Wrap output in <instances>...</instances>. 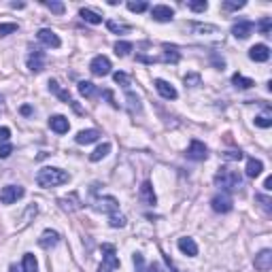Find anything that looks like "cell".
Instances as JSON below:
<instances>
[{
  "label": "cell",
  "mask_w": 272,
  "mask_h": 272,
  "mask_svg": "<svg viewBox=\"0 0 272 272\" xmlns=\"http://www.w3.org/2000/svg\"><path fill=\"white\" fill-rule=\"evenodd\" d=\"M24 187H19V185H6V187L0 189V202L2 204H13L17 202L19 198H24Z\"/></svg>",
  "instance_id": "3"
},
{
  "label": "cell",
  "mask_w": 272,
  "mask_h": 272,
  "mask_svg": "<svg viewBox=\"0 0 272 272\" xmlns=\"http://www.w3.org/2000/svg\"><path fill=\"white\" fill-rule=\"evenodd\" d=\"M253 21H247V19H240V21H236V24L232 26V34L236 39H249L251 37V32H253Z\"/></svg>",
  "instance_id": "11"
},
{
  "label": "cell",
  "mask_w": 272,
  "mask_h": 272,
  "mask_svg": "<svg viewBox=\"0 0 272 272\" xmlns=\"http://www.w3.org/2000/svg\"><path fill=\"white\" fill-rule=\"evenodd\" d=\"M98 138H100V132L94 130V128H90V130H81L75 136V140L79 142V145H90V142H96Z\"/></svg>",
  "instance_id": "21"
},
{
  "label": "cell",
  "mask_w": 272,
  "mask_h": 272,
  "mask_svg": "<svg viewBox=\"0 0 272 272\" xmlns=\"http://www.w3.org/2000/svg\"><path fill=\"white\" fill-rule=\"evenodd\" d=\"M211 206H213V211H215V213H230V211H232V206H234V202H232L230 194L221 191V194L213 196V200H211Z\"/></svg>",
  "instance_id": "6"
},
{
  "label": "cell",
  "mask_w": 272,
  "mask_h": 272,
  "mask_svg": "<svg viewBox=\"0 0 272 272\" xmlns=\"http://www.w3.org/2000/svg\"><path fill=\"white\" fill-rule=\"evenodd\" d=\"M249 58H251L253 62H268L270 49L266 45H253L251 49H249Z\"/></svg>",
  "instance_id": "18"
},
{
  "label": "cell",
  "mask_w": 272,
  "mask_h": 272,
  "mask_svg": "<svg viewBox=\"0 0 272 272\" xmlns=\"http://www.w3.org/2000/svg\"><path fill=\"white\" fill-rule=\"evenodd\" d=\"M257 202H260V204L264 206V211H266V213L272 211V206H270V198H266V196H257Z\"/></svg>",
  "instance_id": "45"
},
{
  "label": "cell",
  "mask_w": 272,
  "mask_h": 272,
  "mask_svg": "<svg viewBox=\"0 0 272 272\" xmlns=\"http://www.w3.org/2000/svg\"><path fill=\"white\" fill-rule=\"evenodd\" d=\"M134 264H136V268H138L136 272H164V268L157 262L147 264V266H145V260H142L140 253H134Z\"/></svg>",
  "instance_id": "19"
},
{
  "label": "cell",
  "mask_w": 272,
  "mask_h": 272,
  "mask_svg": "<svg viewBox=\"0 0 272 272\" xmlns=\"http://www.w3.org/2000/svg\"><path fill=\"white\" fill-rule=\"evenodd\" d=\"M257 28H260L262 34H266V37H268V34H270V28H272V17H264Z\"/></svg>",
  "instance_id": "42"
},
{
  "label": "cell",
  "mask_w": 272,
  "mask_h": 272,
  "mask_svg": "<svg viewBox=\"0 0 272 272\" xmlns=\"http://www.w3.org/2000/svg\"><path fill=\"white\" fill-rule=\"evenodd\" d=\"M79 94L85 96V98H91V96L98 94V90H96V85L91 81H81V83H79Z\"/></svg>",
  "instance_id": "28"
},
{
  "label": "cell",
  "mask_w": 272,
  "mask_h": 272,
  "mask_svg": "<svg viewBox=\"0 0 272 272\" xmlns=\"http://www.w3.org/2000/svg\"><path fill=\"white\" fill-rule=\"evenodd\" d=\"M262 170H264V164L260 160H255V157H251V160H247V177H260L262 175Z\"/></svg>",
  "instance_id": "23"
},
{
  "label": "cell",
  "mask_w": 272,
  "mask_h": 272,
  "mask_svg": "<svg viewBox=\"0 0 272 272\" xmlns=\"http://www.w3.org/2000/svg\"><path fill=\"white\" fill-rule=\"evenodd\" d=\"M58 242H60V234L55 230H45L41 234V238H39V245L43 249H51V247L58 245Z\"/></svg>",
  "instance_id": "17"
},
{
  "label": "cell",
  "mask_w": 272,
  "mask_h": 272,
  "mask_svg": "<svg viewBox=\"0 0 272 272\" xmlns=\"http://www.w3.org/2000/svg\"><path fill=\"white\" fill-rule=\"evenodd\" d=\"M155 90H157V94H160L162 98H166V100H175L179 94H177V90L170 85L168 81H164V79H155Z\"/></svg>",
  "instance_id": "15"
},
{
  "label": "cell",
  "mask_w": 272,
  "mask_h": 272,
  "mask_svg": "<svg viewBox=\"0 0 272 272\" xmlns=\"http://www.w3.org/2000/svg\"><path fill=\"white\" fill-rule=\"evenodd\" d=\"M9 272H24V270H21L19 266H15V264H13V266L9 268Z\"/></svg>",
  "instance_id": "52"
},
{
  "label": "cell",
  "mask_w": 272,
  "mask_h": 272,
  "mask_svg": "<svg viewBox=\"0 0 272 272\" xmlns=\"http://www.w3.org/2000/svg\"><path fill=\"white\" fill-rule=\"evenodd\" d=\"M58 204H60V209L66 211V213H75L79 209H83V202H81V198H79L77 191H70L68 196H62L58 200Z\"/></svg>",
  "instance_id": "5"
},
{
  "label": "cell",
  "mask_w": 272,
  "mask_h": 272,
  "mask_svg": "<svg viewBox=\"0 0 272 272\" xmlns=\"http://www.w3.org/2000/svg\"><path fill=\"white\" fill-rule=\"evenodd\" d=\"M58 96H60V98H62L66 104H73V98H70V94H68L66 90H60V91H58Z\"/></svg>",
  "instance_id": "47"
},
{
  "label": "cell",
  "mask_w": 272,
  "mask_h": 272,
  "mask_svg": "<svg viewBox=\"0 0 272 272\" xmlns=\"http://www.w3.org/2000/svg\"><path fill=\"white\" fill-rule=\"evenodd\" d=\"M0 102H2V98H0Z\"/></svg>",
  "instance_id": "55"
},
{
  "label": "cell",
  "mask_w": 272,
  "mask_h": 272,
  "mask_svg": "<svg viewBox=\"0 0 272 272\" xmlns=\"http://www.w3.org/2000/svg\"><path fill=\"white\" fill-rule=\"evenodd\" d=\"M242 6H245V2H242V0H238V2H232V0L224 2V9H226V11H238V9H242Z\"/></svg>",
  "instance_id": "43"
},
{
  "label": "cell",
  "mask_w": 272,
  "mask_h": 272,
  "mask_svg": "<svg viewBox=\"0 0 272 272\" xmlns=\"http://www.w3.org/2000/svg\"><path fill=\"white\" fill-rule=\"evenodd\" d=\"M9 136H11V130H9V128H0V142H2V145H4L6 140H9Z\"/></svg>",
  "instance_id": "46"
},
{
  "label": "cell",
  "mask_w": 272,
  "mask_h": 272,
  "mask_svg": "<svg viewBox=\"0 0 272 272\" xmlns=\"http://www.w3.org/2000/svg\"><path fill=\"white\" fill-rule=\"evenodd\" d=\"M187 6L194 13H204L209 9V2H206V0H191V2H187Z\"/></svg>",
  "instance_id": "32"
},
{
  "label": "cell",
  "mask_w": 272,
  "mask_h": 272,
  "mask_svg": "<svg viewBox=\"0 0 272 272\" xmlns=\"http://www.w3.org/2000/svg\"><path fill=\"white\" fill-rule=\"evenodd\" d=\"M162 62H173V64H177L179 60H181V55H179V51H177V47H170V45H164V55L160 58Z\"/></svg>",
  "instance_id": "26"
},
{
  "label": "cell",
  "mask_w": 272,
  "mask_h": 272,
  "mask_svg": "<svg viewBox=\"0 0 272 272\" xmlns=\"http://www.w3.org/2000/svg\"><path fill=\"white\" fill-rule=\"evenodd\" d=\"M45 6H47V9L51 11V13H58V15H62V13L66 11V6H64L62 2H55V0H47Z\"/></svg>",
  "instance_id": "37"
},
{
  "label": "cell",
  "mask_w": 272,
  "mask_h": 272,
  "mask_svg": "<svg viewBox=\"0 0 272 272\" xmlns=\"http://www.w3.org/2000/svg\"><path fill=\"white\" fill-rule=\"evenodd\" d=\"M21 115H32V106H30V104H24V106H21Z\"/></svg>",
  "instance_id": "50"
},
{
  "label": "cell",
  "mask_w": 272,
  "mask_h": 272,
  "mask_svg": "<svg viewBox=\"0 0 272 272\" xmlns=\"http://www.w3.org/2000/svg\"><path fill=\"white\" fill-rule=\"evenodd\" d=\"M109 151H111V145H109V142H102V145L96 147L94 151L90 153V160H91V162H100V160H102V157L109 155Z\"/></svg>",
  "instance_id": "24"
},
{
  "label": "cell",
  "mask_w": 272,
  "mask_h": 272,
  "mask_svg": "<svg viewBox=\"0 0 272 272\" xmlns=\"http://www.w3.org/2000/svg\"><path fill=\"white\" fill-rule=\"evenodd\" d=\"M272 268V251L270 249H264L255 255V270L257 272H270Z\"/></svg>",
  "instance_id": "13"
},
{
  "label": "cell",
  "mask_w": 272,
  "mask_h": 272,
  "mask_svg": "<svg viewBox=\"0 0 272 272\" xmlns=\"http://www.w3.org/2000/svg\"><path fill=\"white\" fill-rule=\"evenodd\" d=\"M79 15H81V19L88 21V24H94V26L102 24V17H100L98 13H94L91 9H81V11H79Z\"/></svg>",
  "instance_id": "27"
},
{
  "label": "cell",
  "mask_w": 272,
  "mask_h": 272,
  "mask_svg": "<svg viewBox=\"0 0 272 272\" xmlns=\"http://www.w3.org/2000/svg\"><path fill=\"white\" fill-rule=\"evenodd\" d=\"M90 70H91V75H96V77H106L111 73V60L106 58V55H96V58L90 62Z\"/></svg>",
  "instance_id": "4"
},
{
  "label": "cell",
  "mask_w": 272,
  "mask_h": 272,
  "mask_svg": "<svg viewBox=\"0 0 272 272\" xmlns=\"http://www.w3.org/2000/svg\"><path fill=\"white\" fill-rule=\"evenodd\" d=\"M102 264L106 268H111V270H115L119 268V257H117V251H115V247L113 245H102Z\"/></svg>",
  "instance_id": "12"
},
{
  "label": "cell",
  "mask_w": 272,
  "mask_h": 272,
  "mask_svg": "<svg viewBox=\"0 0 272 272\" xmlns=\"http://www.w3.org/2000/svg\"><path fill=\"white\" fill-rule=\"evenodd\" d=\"M21 270H24V272H39V262H37V257H34L32 253H26V255H24Z\"/></svg>",
  "instance_id": "25"
},
{
  "label": "cell",
  "mask_w": 272,
  "mask_h": 272,
  "mask_svg": "<svg viewBox=\"0 0 272 272\" xmlns=\"http://www.w3.org/2000/svg\"><path fill=\"white\" fill-rule=\"evenodd\" d=\"M106 28H109L111 32H115V34L130 32V26H128V24H121V21H115V19H109V21H106Z\"/></svg>",
  "instance_id": "30"
},
{
  "label": "cell",
  "mask_w": 272,
  "mask_h": 272,
  "mask_svg": "<svg viewBox=\"0 0 272 272\" xmlns=\"http://www.w3.org/2000/svg\"><path fill=\"white\" fill-rule=\"evenodd\" d=\"M132 49H134V47H132V43H128V41H117V43H115V53L121 55V58L130 53Z\"/></svg>",
  "instance_id": "31"
},
{
  "label": "cell",
  "mask_w": 272,
  "mask_h": 272,
  "mask_svg": "<svg viewBox=\"0 0 272 272\" xmlns=\"http://www.w3.org/2000/svg\"><path fill=\"white\" fill-rule=\"evenodd\" d=\"M128 9H130L132 13H142V11H147V9H149V4L145 2V0H138V2L130 0V2H128Z\"/></svg>",
  "instance_id": "35"
},
{
  "label": "cell",
  "mask_w": 272,
  "mask_h": 272,
  "mask_svg": "<svg viewBox=\"0 0 272 272\" xmlns=\"http://www.w3.org/2000/svg\"><path fill=\"white\" fill-rule=\"evenodd\" d=\"M179 249H181V253L189 255V257H196L198 255V245L194 238H189V236H185V238H179Z\"/></svg>",
  "instance_id": "20"
},
{
  "label": "cell",
  "mask_w": 272,
  "mask_h": 272,
  "mask_svg": "<svg viewBox=\"0 0 272 272\" xmlns=\"http://www.w3.org/2000/svg\"><path fill=\"white\" fill-rule=\"evenodd\" d=\"M128 102H130V109L134 111H140V98L134 94V91H128Z\"/></svg>",
  "instance_id": "39"
},
{
  "label": "cell",
  "mask_w": 272,
  "mask_h": 272,
  "mask_svg": "<svg viewBox=\"0 0 272 272\" xmlns=\"http://www.w3.org/2000/svg\"><path fill=\"white\" fill-rule=\"evenodd\" d=\"M226 157H227V160H240L242 153H240V151H227Z\"/></svg>",
  "instance_id": "49"
},
{
  "label": "cell",
  "mask_w": 272,
  "mask_h": 272,
  "mask_svg": "<svg viewBox=\"0 0 272 272\" xmlns=\"http://www.w3.org/2000/svg\"><path fill=\"white\" fill-rule=\"evenodd\" d=\"M45 51H41V49H34V51L28 55V68L32 70V73H41V70H45Z\"/></svg>",
  "instance_id": "10"
},
{
  "label": "cell",
  "mask_w": 272,
  "mask_h": 272,
  "mask_svg": "<svg viewBox=\"0 0 272 272\" xmlns=\"http://www.w3.org/2000/svg\"><path fill=\"white\" fill-rule=\"evenodd\" d=\"M37 39H39L45 47H49V49H58V47L62 45L60 37H58V34H55L53 30H49V28H43V30H39Z\"/></svg>",
  "instance_id": "9"
},
{
  "label": "cell",
  "mask_w": 272,
  "mask_h": 272,
  "mask_svg": "<svg viewBox=\"0 0 272 272\" xmlns=\"http://www.w3.org/2000/svg\"><path fill=\"white\" fill-rule=\"evenodd\" d=\"M185 85L187 88H198V85H202V79H200V75L198 73H189V75H185Z\"/></svg>",
  "instance_id": "33"
},
{
  "label": "cell",
  "mask_w": 272,
  "mask_h": 272,
  "mask_svg": "<svg viewBox=\"0 0 272 272\" xmlns=\"http://www.w3.org/2000/svg\"><path fill=\"white\" fill-rule=\"evenodd\" d=\"M187 157H189V160H194V162H202V160L209 157V149H206L204 142L191 140L189 147H187Z\"/></svg>",
  "instance_id": "8"
},
{
  "label": "cell",
  "mask_w": 272,
  "mask_h": 272,
  "mask_svg": "<svg viewBox=\"0 0 272 272\" xmlns=\"http://www.w3.org/2000/svg\"><path fill=\"white\" fill-rule=\"evenodd\" d=\"M11 6H13V9H24V2H13Z\"/></svg>",
  "instance_id": "53"
},
{
  "label": "cell",
  "mask_w": 272,
  "mask_h": 272,
  "mask_svg": "<svg viewBox=\"0 0 272 272\" xmlns=\"http://www.w3.org/2000/svg\"><path fill=\"white\" fill-rule=\"evenodd\" d=\"M264 189H266V191H270V189H272V177H268L266 181H264Z\"/></svg>",
  "instance_id": "51"
},
{
  "label": "cell",
  "mask_w": 272,
  "mask_h": 272,
  "mask_svg": "<svg viewBox=\"0 0 272 272\" xmlns=\"http://www.w3.org/2000/svg\"><path fill=\"white\" fill-rule=\"evenodd\" d=\"M13 153V145L9 142H4V145H0V160H4V157H9Z\"/></svg>",
  "instance_id": "44"
},
{
  "label": "cell",
  "mask_w": 272,
  "mask_h": 272,
  "mask_svg": "<svg viewBox=\"0 0 272 272\" xmlns=\"http://www.w3.org/2000/svg\"><path fill=\"white\" fill-rule=\"evenodd\" d=\"M191 28H194V32L198 34H206V32H219L217 30V26H211V24H191Z\"/></svg>",
  "instance_id": "34"
},
{
  "label": "cell",
  "mask_w": 272,
  "mask_h": 272,
  "mask_svg": "<svg viewBox=\"0 0 272 272\" xmlns=\"http://www.w3.org/2000/svg\"><path fill=\"white\" fill-rule=\"evenodd\" d=\"M47 85H49V91H53V94H58V91H60V85H58V81H53V79Z\"/></svg>",
  "instance_id": "48"
},
{
  "label": "cell",
  "mask_w": 272,
  "mask_h": 272,
  "mask_svg": "<svg viewBox=\"0 0 272 272\" xmlns=\"http://www.w3.org/2000/svg\"><path fill=\"white\" fill-rule=\"evenodd\" d=\"M94 209L98 213H104V215H115L119 211V202L113 196H104V198H98Z\"/></svg>",
  "instance_id": "7"
},
{
  "label": "cell",
  "mask_w": 272,
  "mask_h": 272,
  "mask_svg": "<svg viewBox=\"0 0 272 272\" xmlns=\"http://www.w3.org/2000/svg\"><path fill=\"white\" fill-rule=\"evenodd\" d=\"M113 79H115V83L124 85V88H128V85H130V77H128L126 73H121V70H117V73L113 75Z\"/></svg>",
  "instance_id": "41"
},
{
  "label": "cell",
  "mask_w": 272,
  "mask_h": 272,
  "mask_svg": "<svg viewBox=\"0 0 272 272\" xmlns=\"http://www.w3.org/2000/svg\"><path fill=\"white\" fill-rule=\"evenodd\" d=\"M140 200L145 204H149V206H153L155 202H157V198H155V191H153V185L149 183V181H145L140 185Z\"/></svg>",
  "instance_id": "22"
},
{
  "label": "cell",
  "mask_w": 272,
  "mask_h": 272,
  "mask_svg": "<svg viewBox=\"0 0 272 272\" xmlns=\"http://www.w3.org/2000/svg\"><path fill=\"white\" fill-rule=\"evenodd\" d=\"M255 126L257 128H270L272 126V117L268 115V113H262V115L255 117Z\"/></svg>",
  "instance_id": "36"
},
{
  "label": "cell",
  "mask_w": 272,
  "mask_h": 272,
  "mask_svg": "<svg viewBox=\"0 0 272 272\" xmlns=\"http://www.w3.org/2000/svg\"><path fill=\"white\" fill-rule=\"evenodd\" d=\"M49 128H51L55 134H66L70 130V124L64 115H53L51 119H49Z\"/></svg>",
  "instance_id": "16"
},
{
  "label": "cell",
  "mask_w": 272,
  "mask_h": 272,
  "mask_svg": "<svg viewBox=\"0 0 272 272\" xmlns=\"http://www.w3.org/2000/svg\"><path fill=\"white\" fill-rule=\"evenodd\" d=\"M232 83L236 85V88H240V90H249V88H253V79H249V77H242L240 73H236L232 77Z\"/></svg>",
  "instance_id": "29"
},
{
  "label": "cell",
  "mask_w": 272,
  "mask_h": 272,
  "mask_svg": "<svg viewBox=\"0 0 272 272\" xmlns=\"http://www.w3.org/2000/svg\"><path fill=\"white\" fill-rule=\"evenodd\" d=\"M151 17L155 19V21H173V17H175V11L170 9L168 4H155L153 9H151Z\"/></svg>",
  "instance_id": "14"
},
{
  "label": "cell",
  "mask_w": 272,
  "mask_h": 272,
  "mask_svg": "<svg viewBox=\"0 0 272 272\" xmlns=\"http://www.w3.org/2000/svg\"><path fill=\"white\" fill-rule=\"evenodd\" d=\"M98 272H111V268H106V266H104V264H102V266H100V268H98Z\"/></svg>",
  "instance_id": "54"
},
{
  "label": "cell",
  "mask_w": 272,
  "mask_h": 272,
  "mask_svg": "<svg viewBox=\"0 0 272 272\" xmlns=\"http://www.w3.org/2000/svg\"><path fill=\"white\" fill-rule=\"evenodd\" d=\"M109 226L111 227H124L126 226V217H124V215H111V217H109Z\"/></svg>",
  "instance_id": "38"
},
{
  "label": "cell",
  "mask_w": 272,
  "mask_h": 272,
  "mask_svg": "<svg viewBox=\"0 0 272 272\" xmlns=\"http://www.w3.org/2000/svg\"><path fill=\"white\" fill-rule=\"evenodd\" d=\"M68 173L62 168H53V166H45L39 170L37 175V183L41 187H58V185L68 183Z\"/></svg>",
  "instance_id": "1"
},
{
  "label": "cell",
  "mask_w": 272,
  "mask_h": 272,
  "mask_svg": "<svg viewBox=\"0 0 272 272\" xmlns=\"http://www.w3.org/2000/svg\"><path fill=\"white\" fill-rule=\"evenodd\" d=\"M13 32H17V24H0V37H9Z\"/></svg>",
  "instance_id": "40"
},
{
  "label": "cell",
  "mask_w": 272,
  "mask_h": 272,
  "mask_svg": "<svg viewBox=\"0 0 272 272\" xmlns=\"http://www.w3.org/2000/svg\"><path fill=\"white\" fill-rule=\"evenodd\" d=\"M215 185L221 189H238L242 185V177L230 168H219L215 175Z\"/></svg>",
  "instance_id": "2"
}]
</instances>
